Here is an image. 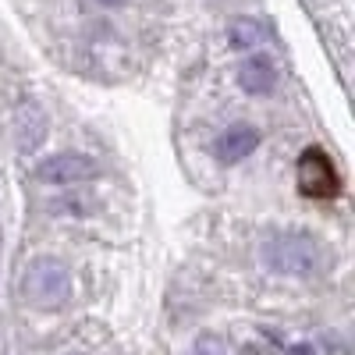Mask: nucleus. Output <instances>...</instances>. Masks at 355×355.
<instances>
[{
  "label": "nucleus",
  "instance_id": "obj_1",
  "mask_svg": "<svg viewBox=\"0 0 355 355\" xmlns=\"http://www.w3.org/2000/svg\"><path fill=\"white\" fill-rule=\"evenodd\" d=\"M263 266L281 277H316L327 266V249L309 231H277L263 242Z\"/></svg>",
  "mask_w": 355,
  "mask_h": 355
},
{
  "label": "nucleus",
  "instance_id": "obj_2",
  "mask_svg": "<svg viewBox=\"0 0 355 355\" xmlns=\"http://www.w3.org/2000/svg\"><path fill=\"white\" fill-rule=\"evenodd\" d=\"M71 270H68V263L64 259H57V256H40L25 266V274H21V299L33 306V309H64L71 302Z\"/></svg>",
  "mask_w": 355,
  "mask_h": 355
},
{
  "label": "nucleus",
  "instance_id": "obj_3",
  "mask_svg": "<svg viewBox=\"0 0 355 355\" xmlns=\"http://www.w3.org/2000/svg\"><path fill=\"white\" fill-rule=\"evenodd\" d=\"M295 189L306 199H334L341 196V174L323 146H306L295 164Z\"/></svg>",
  "mask_w": 355,
  "mask_h": 355
},
{
  "label": "nucleus",
  "instance_id": "obj_4",
  "mask_svg": "<svg viewBox=\"0 0 355 355\" xmlns=\"http://www.w3.org/2000/svg\"><path fill=\"white\" fill-rule=\"evenodd\" d=\"M36 182L43 185H82L100 178V164L89 153H53L36 164Z\"/></svg>",
  "mask_w": 355,
  "mask_h": 355
},
{
  "label": "nucleus",
  "instance_id": "obj_5",
  "mask_svg": "<svg viewBox=\"0 0 355 355\" xmlns=\"http://www.w3.org/2000/svg\"><path fill=\"white\" fill-rule=\"evenodd\" d=\"M259 142H263V135H259V128L256 125H245V121H239V125H227L217 139H214V157L220 160V164H242L245 157H252L256 150H259Z\"/></svg>",
  "mask_w": 355,
  "mask_h": 355
},
{
  "label": "nucleus",
  "instance_id": "obj_6",
  "mask_svg": "<svg viewBox=\"0 0 355 355\" xmlns=\"http://www.w3.org/2000/svg\"><path fill=\"white\" fill-rule=\"evenodd\" d=\"M239 85L249 96H270L277 85V68L266 53H249L239 64Z\"/></svg>",
  "mask_w": 355,
  "mask_h": 355
},
{
  "label": "nucleus",
  "instance_id": "obj_7",
  "mask_svg": "<svg viewBox=\"0 0 355 355\" xmlns=\"http://www.w3.org/2000/svg\"><path fill=\"white\" fill-rule=\"evenodd\" d=\"M270 40V28H266L259 18H234L227 25V43L231 50H256Z\"/></svg>",
  "mask_w": 355,
  "mask_h": 355
},
{
  "label": "nucleus",
  "instance_id": "obj_8",
  "mask_svg": "<svg viewBox=\"0 0 355 355\" xmlns=\"http://www.w3.org/2000/svg\"><path fill=\"white\" fill-rule=\"evenodd\" d=\"M18 135H25V142H21V150H33V146L43 139V132H46V117H43V110L36 107V103H25L21 107V117H18Z\"/></svg>",
  "mask_w": 355,
  "mask_h": 355
},
{
  "label": "nucleus",
  "instance_id": "obj_9",
  "mask_svg": "<svg viewBox=\"0 0 355 355\" xmlns=\"http://www.w3.org/2000/svg\"><path fill=\"white\" fill-rule=\"evenodd\" d=\"M196 355H220V341L217 338H202L196 345Z\"/></svg>",
  "mask_w": 355,
  "mask_h": 355
},
{
  "label": "nucleus",
  "instance_id": "obj_10",
  "mask_svg": "<svg viewBox=\"0 0 355 355\" xmlns=\"http://www.w3.org/2000/svg\"><path fill=\"white\" fill-rule=\"evenodd\" d=\"M288 355H316V352H313V345H306V341H302V345H291V348H288Z\"/></svg>",
  "mask_w": 355,
  "mask_h": 355
},
{
  "label": "nucleus",
  "instance_id": "obj_11",
  "mask_svg": "<svg viewBox=\"0 0 355 355\" xmlns=\"http://www.w3.org/2000/svg\"><path fill=\"white\" fill-rule=\"evenodd\" d=\"M100 8H121V4H128V0H96Z\"/></svg>",
  "mask_w": 355,
  "mask_h": 355
}]
</instances>
